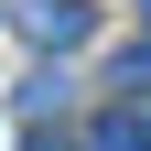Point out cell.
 Segmentation results:
<instances>
[{"label":"cell","mask_w":151,"mask_h":151,"mask_svg":"<svg viewBox=\"0 0 151 151\" xmlns=\"http://www.w3.org/2000/svg\"><path fill=\"white\" fill-rule=\"evenodd\" d=\"M22 151H86V140H65V129H43V119H32V129H22Z\"/></svg>","instance_id":"3"},{"label":"cell","mask_w":151,"mask_h":151,"mask_svg":"<svg viewBox=\"0 0 151 151\" xmlns=\"http://www.w3.org/2000/svg\"><path fill=\"white\" fill-rule=\"evenodd\" d=\"M86 151H151V108H140V97L97 108V129H86Z\"/></svg>","instance_id":"2"},{"label":"cell","mask_w":151,"mask_h":151,"mask_svg":"<svg viewBox=\"0 0 151 151\" xmlns=\"http://www.w3.org/2000/svg\"><path fill=\"white\" fill-rule=\"evenodd\" d=\"M11 22H22L32 43H43V54H76V43H86V32H97V11H86V0H22Z\"/></svg>","instance_id":"1"}]
</instances>
